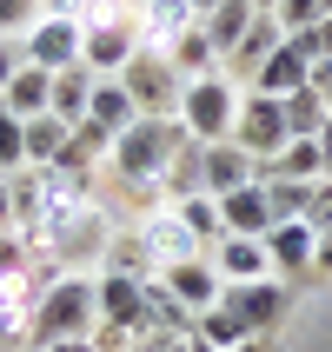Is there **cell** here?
<instances>
[{
	"label": "cell",
	"instance_id": "1",
	"mask_svg": "<svg viewBox=\"0 0 332 352\" xmlns=\"http://www.w3.org/2000/svg\"><path fill=\"white\" fill-rule=\"evenodd\" d=\"M186 126H179V113H140L126 133L113 140V153H107V166L120 173V186L153 213V206H166V173H173V160L186 153Z\"/></svg>",
	"mask_w": 332,
	"mask_h": 352
},
{
	"label": "cell",
	"instance_id": "2",
	"mask_svg": "<svg viewBox=\"0 0 332 352\" xmlns=\"http://www.w3.org/2000/svg\"><path fill=\"white\" fill-rule=\"evenodd\" d=\"M100 326V299L87 273H60L47 293L34 299V346H54V339H93Z\"/></svg>",
	"mask_w": 332,
	"mask_h": 352
},
{
	"label": "cell",
	"instance_id": "3",
	"mask_svg": "<svg viewBox=\"0 0 332 352\" xmlns=\"http://www.w3.org/2000/svg\"><path fill=\"white\" fill-rule=\"evenodd\" d=\"M239 87H233V74L219 67V74H199V80H186L179 87V126L199 140V146H213V140H233V120H239Z\"/></svg>",
	"mask_w": 332,
	"mask_h": 352
},
{
	"label": "cell",
	"instance_id": "4",
	"mask_svg": "<svg viewBox=\"0 0 332 352\" xmlns=\"http://www.w3.org/2000/svg\"><path fill=\"white\" fill-rule=\"evenodd\" d=\"M286 100H273V94H246L239 100V120H233V146H246V153L266 166V160L286 146Z\"/></svg>",
	"mask_w": 332,
	"mask_h": 352
},
{
	"label": "cell",
	"instance_id": "5",
	"mask_svg": "<svg viewBox=\"0 0 332 352\" xmlns=\"http://www.w3.org/2000/svg\"><path fill=\"white\" fill-rule=\"evenodd\" d=\"M80 40H87V27H80L74 14H40L34 27L20 34V60L60 74V67H80Z\"/></svg>",
	"mask_w": 332,
	"mask_h": 352
},
{
	"label": "cell",
	"instance_id": "6",
	"mask_svg": "<svg viewBox=\"0 0 332 352\" xmlns=\"http://www.w3.org/2000/svg\"><path fill=\"white\" fill-rule=\"evenodd\" d=\"M120 87L133 94L140 113H179V87H186V80L173 74V60H166V54H146V47H140L133 67L120 74Z\"/></svg>",
	"mask_w": 332,
	"mask_h": 352
},
{
	"label": "cell",
	"instance_id": "7",
	"mask_svg": "<svg viewBox=\"0 0 332 352\" xmlns=\"http://www.w3.org/2000/svg\"><path fill=\"white\" fill-rule=\"evenodd\" d=\"M140 246H146V259H153V273H166V266H179V259L206 253V246L193 239V226H186L173 206H153V213L140 219Z\"/></svg>",
	"mask_w": 332,
	"mask_h": 352
},
{
	"label": "cell",
	"instance_id": "8",
	"mask_svg": "<svg viewBox=\"0 0 332 352\" xmlns=\"http://www.w3.org/2000/svg\"><path fill=\"white\" fill-rule=\"evenodd\" d=\"M133 20H140V47H146V54H173L179 40L199 27L193 0H146Z\"/></svg>",
	"mask_w": 332,
	"mask_h": 352
},
{
	"label": "cell",
	"instance_id": "9",
	"mask_svg": "<svg viewBox=\"0 0 332 352\" xmlns=\"http://www.w3.org/2000/svg\"><path fill=\"white\" fill-rule=\"evenodd\" d=\"M166 293L179 299V306H186V313H206V306H213L219 293H226V279H219V266H213V253H199V259H179V266H166Z\"/></svg>",
	"mask_w": 332,
	"mask_h": 352
},
{
	"label": "cell",
	"instance_id": "10",
	"mask_svg": "<svg viewBox=\"0 0 332 352\" xmlns=\"http://www.w3.org/2000/svg\"><path fill=\"white\" fill-rule=\"evenodd\" d=\"M226 299L239 306V319H246L259 339H273V326L286 319V299H293V293H286V279L273 273V279H246V286H226Z\"/></svg>",
	"mask_w": 332,
	"mask_h": 352
},
{
	"label": "cell",
	"instance_id": "11",
	"mask_svg": "<svg viewBox=\"0 0 332 352\" xmlns=\"http://www.w3.org/2000/svg\"><path fill=\"white\" fill-rule=\"evenodd\" d=\"M246 87H253V94H273V100H293L299 87H313V60L299 54L293 40H279L273 54L259 60V74L246 80Z\"/></svg>",
	"mask_w": 332,
	"mask_h": 352
},
{
	"label": "cell",
	"instance_id": "12",
	"mask_svg": "<svg viewBox=\"0 0 332 352\" xmlns=\"http://www.w3.org/2000/svg\"><path fill=\"white\" fill-rule=\"evenodd\" d=\"M93 299H100V319H107V326L140 333V319H146V279H133V273H100L93 279Z\"/></svg>",
	"mask_w": 332,
	"mask_h": 352
},
{
	"label": "cell",
	"instance_id": "13",
	"mask_svg": "<svg viewBox=\"0 0 332 352\" xmlns=\"http://www.w3.org/2000/svg\"><path fill=\"white\" fill-rule=\"evenodd\" d=\"M213 266H219L226 286L273 279V253H266V239H239V233H219V239H213Z\"/></svg>",
	"mask_w": 332,
	"mask_h": 352
},
{
	"label": "cell",
	"instance_id": "14",
	"mask_svg": "<svg viewBox=\"0 0 332 352\" xmlns=\"http://www.w3.org/2000/svg\"><path fill=\"white\" fill-rule=\"evenodd\" d=\"M219 226L239 239H266L273 233V199H266V186H239V193H219Z\"/></svg>",
	"mask_w": 332,
	"mask_h": 352
},
{
	"label": "cell",
	"instance_id": "15",
	"mask_svg": "<svg viewBox=\"0 0 332 352\" xmlns=\"http://www.w3.org/2000/svg\"><path fill=\"white\" fill-rule=\"evenodd\" d=\"M266 253H273V273L293 279V273H313V253H319V233L306 219H279L266 233Z\"/></svg>",
	"mask_w": 332,
	"mask_h": 352
},
{
	"label": "cell",
	"instance_id": "16",
	"mask_svg": "<svg viewBox=\"0 0 332 352\" xmlns=\"http://www.w3.org/2000/svg\"><path fill=\"white\" fill-rule=\"evenodd\" d=\"M259 179V160L246 153V146H233V140H213L206 146V193H239V186H253Z\"/></svg>",
	"mask_w": 332,
	"mask_h": 352
},
{
	"label": "cell",
	"instance_id": "17",
	"mask_svg": "<svg viewBox=\"0 0 332 352\" xmlns=\"http://www.w3.org/2000/svg\"><path fill=\"white\" fill-rule=\"evenodd\" d=\"M47 100H54V74L34 67V60H20L14 80H7V94H0V107L20 113V120H40V113H47Z\"/></svg>",
	"mask_w": 332,
	"mask_h": 352
},
{
	"label": "cell",
	"instance_id": "18",
	"mask_svg": "<svg viewBox=\"0 0 332 352\" xmlns=\"http://www.w3.org/2000/svg\"><path fill=\"white\" fill-rule=\"evenodd\" d=\"M259 179H299V186L326 179V153H319V140H286V146L259 166Z\"/></svg>",
	"mask_w": 332,
	"mask_h": 352
},
{
	"label": "cell",
	"instance_id": "19",
	"mask_svg": "<svg viewBox=\"0 0 332 352\" xmlns=\"http://www.w3.org/2000/svg\"><path fill=\"white\" fill-rule=\"evenodd\" d=\"M279 40H286V27H279V14H259L253 27H246V40H239L233 54H226V74H239V80H253V74H259V60L273 54Z\"/></svg>",
	"mask_w": 332,
	"mask_h": 352
},
{
	"label": "cell",
	"instance_id": "20",
	"mask_svg": "<svg viewBox=\"0 0 332 352\" xmlns=\"http://www.w3.org/2000/svg\"><path fill=\"white\" fill-rule=\"evenodd\" d=\"M93 80H100V74H87V67H60V74H54V100H47V113L67 120V126H80V120H87V107H93Z\"/></svg>",
	"mask_w": 332,
	"mask_h": 352
},
{
	"label": "cell",
	"instance_id": "21",
	"mask_svg": "<svg viewBox=\"0 0 332 352\" xmlns=\"http://www.w3.org/2000/svg\"><path fill=\"white\" fill-rule=\"evenodd\" d=\"M193 333L206 339V346H213V352H226V346H246V339H259L253 326L239 319V306H233V299H226V293H219L213 306H206V313L193 319Z\"/></svg>",
	"mask_w": 332,
	"mask_h": 352
},
{
	"label": "cell",
	"instance_id": "22",
	"mask_svg": "<svg viewBox=\"0 0 332 352\" xmlns=\"http://www.w3.org/2000/svg\"><path fill=\"white\" fill-rule=\"evenodd\" d=\"M253 20H259V7H253V0H219L213 14L199 20V34L213 40V47H219V60H226L239 40H246V27H253Z\"/></svg>",
	"mask_w": 332,
	"mask_h": 352
},
{
	"label": "cell",
	"instance_id": "23",
	"mask_svg": "<svg viewBox=\"0 0 332 352\" xmlns=\"http://www.w3.org/2000/svg\"><path fill=\"white\" fill-rule=\"evenodd\" d=\"M87 120H93V126H107V133L120 140V133L140 120V107H133V94H126L120 80H93V107H87Z\"/></svg>",
	"mask_w": 332,
	"mask_h": 352
},
{
	"label": "cell",
	"instance_id": "24",
	"mask_svg": "<svg viewBox=\"0 0 332 352\" xmlns=\"http://www.w3.org/2000/svg\"><path fill=\"white\" fill-rule=\"evenodd\" d=\"M326 120H332V100L313 94V87H299V94L286 100V133H293V140H319Z\"/></svg>",
	"mask_w": 332,
	"mask_h": 352
},
{
	"label": "cell",
	"instance_id": "25",
	"mask_svg": "<svg viewBox=\"0 0 332 352\" xmlns=\"http://www.w3.org/2000/svg\"><path fill=\"white\" fill-rule=\"evenodd\" d=\"M67 140H74V126H67V120H54V113L27 120V166H54V160L67 153Z\"/></svg>",
	"mask_w": 332,
	"mask_h": 352
},
{
	"label": "cell",
	"instance_id": "26",
	"mask_svg": "<svg viewBox=\"0 0 332 352\" xmlns=\"http://www.w3.org/2000/svg\"><path fill=\"white\" fill-rule=\"evenodd\" d=\"M166 60H173V74H179V80H199V74H219V67H226V60H219V47H213L206 34H199V27H193L186 40H179V47H173Z\"/></svg>",
	"mask_w": 332,
	"mask_h": 352
},
{
	"label": "cell",
	"instance_id": "27",
	"mask_svg": "<svg viewBox=\"0 0 332 352\" xmlns=\"http://www.w3.org/2000/svg\"><path fill=\"white\" fill-rule=\"evenodd\" d=\"M173 213L193 226V239L206 246V253H213V239L226 233V226H219V199H213V193H186V199H173Z\"/></svg>",
	"mask_w": 332,
	"mask_h": 352
},
{
	"label": "cell",
	"instance_id": "28",
	"mask_svg": "<svg viewBox=\"0 0 332 352\" xmlns=\"http://www.w3.org/2000/svg\"><path fill=\"white\" fill-rule=\"evenodd\" d=\"M107 273H133V279H159V273H153V259H146V246H140V233H126V239H113V246H107Z\"/></svg>",
	"mask_w": 332,
	"mask_h": 352
},
{
	"label": "cell",
	"instance_id": "29",
	"mask_svg": "<svg viewBox=\"0 0 332 352\" xmlns=\"http://www.w3.org/2000/svg\"><path fill=\"white\" fill-rule=\"evenodd\" d=\"M259 186L273 199V226L279 219H306V193H313V186H299V179H259Z\"/></svg>",
	"mask_w": 332,
	"mask_h": 352
},
{
	"label": "cell",
	"instance_id": "30",
	"mask_svg": "<svg viewBox=\"0 0 332 352\" xmlns=\"http://www.w3.org/2000/svg\"><path fill=\"white\" fill-rule=\"evenodd\" d=\"M0 166H7V173L27 166V120L7 113V107H0Z\"/></svg>",
	"mask_w": 332,
	"mask_h": 352
},
{
	"label": "cell",
	"instance_id": "31",
	"mask_svg": "<svg viewBox=\"0 0 332 352\" xmlns=\"http://www.w3.org/2000/svg\"><path fill=\"white\" fill-rule=\"evenodd\" d=\"M313 20H326V0H279V27L286 34H306Z\"/></svg>",
	"mask_w": 332,
	"mask_h": 352
},
{
	"label": "cell",
	"instance_id": "32",
	"mask_svg": "<svg viewBox=\"0 0 332 352\" xmlns=\"http://www.w3.org/2000/svg\"><path fill=\"white\" fill-rule=\"evenodd\" d=\"M306 226H313V233L332 226V179H313V193H306Z\"/></svg>",
	"mask_w": 332,
	"mask_h": 352
},
{
	"label": "cell",
	"instance_id": "33",
	"mask_svg": "<svg viewBox=\"0 0 332 352\" xmlns=\"http://www.w3.org/2000/svg\"><path fill=\"white\" fill-rule=\"evenodd\" d=\"M20 20H34V0H0V34L20 27Z\"/></svg>",
	"mask_w": 332,
	"mask_h": 352
},
{
	"label": "cell",
	"instance_id": "34",
	"mask_svg": "<svg viewBox=\"0 0 332 352\" xmlns=\"http://www.w3.org/2000/svg\"><path fill=\"white\" fill-rule=\"evenodd\" d=\"M14 67H20V54H14V40H0V94H7V80H14Z\"/></svg>",
	"mask_w": 332,
	"mask_h": 352
},
{
	"label": "cell",
	"instance_id": "35",
	"mask_svg": "<svg viewBox=\"0 0 332 352\" xmlns=\"http://www.w3.org/2000/svg\"><path fill=\"white\" fill-rule=\"evenodd\" d=\"M313 273H332V226L319 233V253H313Z\"/></svg>",
	"mask_w": 332,
	"mask_h": 352
},
{
	"label": "cell",
	"instance_id": "36",
	"mask_svg": "<svg viewBox=\"0 0 332 352\" xmlns=\"http://www.w3.org/2000/svg\"><path fill=\"white\" fill-rule=\"evenodd\" d=\"M40 352H93V339H54V346H40Z\"/></svg>",
	"mask_w": 332,
	"mask_h": 352
},
{
	"label": "cell",
	"instance_id": "37",
	"mask_svg": "<svg viewBox=\"0 0 332 352\" xmlns=\"http://www.w3.org/2000/svg\"><path fill=\"white\" fill-rule=\"evenodd\" d=\"M313 34H319V54L332 60V14H326V20H313Z\"/></svg>",
	"mask_w": 332,
	"mask_h": 352
},
{
	"label": "cell",
	"instance_id": "38",
	"mask_svg": "<svg viewBox=\"0 0 332 352\" xmlns=\"http://www.w3.org/2000/svg\"><path fill=\"white\" fill-rule=\"evenodd\" d=\"M0 226H14V186L0 179Z\"/></svg>",
	"mask_w": 332,
	"mask_h": 352
},
{
	"label": "cell",
	"instance_id": "39",
	"mask_svg": "<svg viewBox=\"0 0 332 352\" xmlns=\"http://www.w3.org/2000/svg\"><path fill=\"white\" fill-rule=\"evenodd\" d=\"M226 352H273L266 339H246V346H226Z\"/></svg>",
	"mask_w": 332,
	"mask_h": 352
},
{
	"label": "cell",
	"instance_id": "40",
	"mask_svg": "<svg viewBox=\"0 0 332 352\" xmlns=\"http://www.w3.org/2000/svg\"><path fill=\"white\" fill-rule=\"evenodd\" d=\"M213 7H219V0H193V14H199V20H206V14H213Z\"/></svg>",
	"mask_w": 332,
	"mask_h": 352
},
{
	"label": "cell",
	"instance_id": "41",
	"mask_svg": "<svg viewBox=\"0 0 332 352\" xmlns=\"http://www.w3.org/2000/svg\"><path fill=\"white\" fill-rule=\"evenodd\" d=\"M253 7H259V14H279V0H253Z\"/></svg>",
	"mask_w": 332,
	"mask_h": 352
},
{
	"label": "cell",
	"instance_id": "42",
	"mask_svg": "<svg viewBox=\"0 0 332 352\" xmlns=\"http://www.w3.org/2000/svg\"><path fill=\"white\" fill-rule=\"evenodd\" d=\"M120 7H133V14H140V7H146V0H120Z\"/></svg>",
	"mask_w": 332,
	"mask_h": 352
},
{
	"label": "cell",
	"instance_id": "43",
	"mask_svg": "<svg viewBox=\"0 0 332 352\" xmlns=\"http://www.w3.org/2000/svg\"><path fill=\"white\" fill-rule=\"evenodd\" d=\"M14 352H40V346H14Z\"/></svg>",
	"mask_w": 332,
	"mask_h": 352
}]
</instances>
